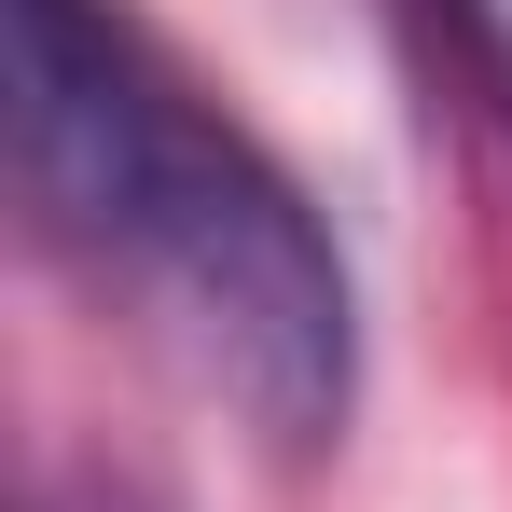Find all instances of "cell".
Listing matches in <instances>:
<instances>
[{"mask_svg": "<svg viewBox=\"0 0 512 512\" xmlns=\"http://www.w3.org/2000/svg\"><path fill=\"white\" fill-rule=\"evenodd\" d=\"M14 180L28 222L97 291H125L139 333L250 443L319 457L346 429L360 388L346 250L291 194V167H263L222 111H194L139 56L111 0H14Z\"/></svg>", "mask_w": 512, "mask_h": 512, "instance_id": "6da1fadb", "label": "cell"}, {"mask_svg": "<svg viewBox=\"0 0 512 512\" xmlns=\"http://www.w3.org/2000/svg\"><path fill=\"white\" fill-rule=\"evenodd\" d=\"M457 14V42H471V70H485V97L512 111V0H443Z\"/></svg>", "mask_w": 512, "mask_h": 512, "instance_id": "7a4b0ae2", "label": "cell"}]
</instances>
